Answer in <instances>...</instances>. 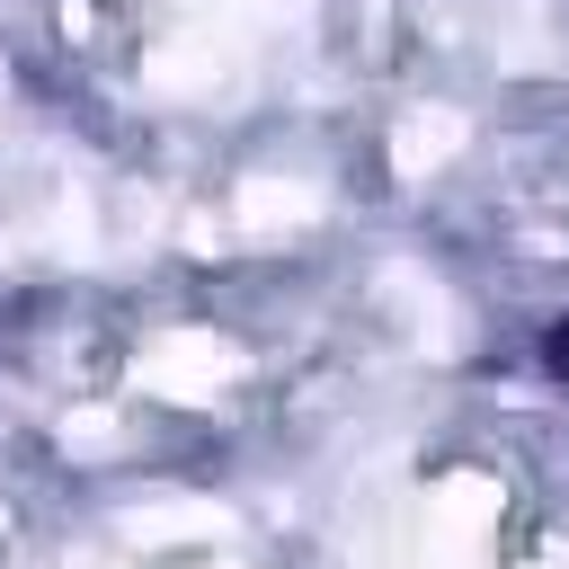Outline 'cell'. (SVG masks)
Here are the masks:
<instances>
[{"label":"cell","instance_id":"obj_1","mask_svg":"<svg viewBox=\"0 0 569 569\" xmlns=\"http://www.w3.org/2000/svg\"><path fill=\"white\" fill-rule=\"evenodd\" d=\"M542 356H551V373H560V382H569V311H560V320H551V338H542Z\"/></svg>","mask_w":569,"mask_h":569}]
</instances>
